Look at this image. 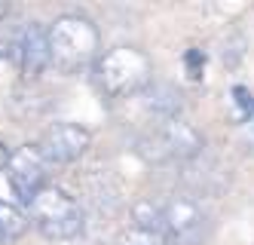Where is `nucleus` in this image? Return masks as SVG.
Returning a JSON list of instances; mask_svg holds the SVG:
<instances>
[{
  "label": "nucleus",
  "mask_w": 254,
  "mask_h": 245,
  "mask_svg": "<svg viewBox=\"0 0 254 245\" xmlns=\"http://www.w3.org/2000/svg\"><path fill=\"white\" fill-rule=\"evenodd\" d=\"M49 49L59 71L77 74L92 59H98L101 34L83 15H59L49 28Z\"/></svg>",
  "instance_id": "nucleus-1"
},
{
  "label": "nucleus",
  "mask_w": 254,
  "mask_h": 245,
  "mask_svg": "<svg viewBox=\"0 0 254 245\" xmlns=\"http://www.w3.org/2000/svg\"><path fill=\"white\" fill-rule=\"evenodd\" d=\"M153 80V65L138 46H117L98 59V86L111 98L141 95Z\"/></svg>",
  "instance_id": "nucleus-2"
},
{
  "label": "nucleus",
  "mask_w": 254,
  "mask_h": 245,
  "mask_svg": "<svg viewBox=\"0 0 254 245\" xmlns=\"http://www.w3.org/2000/svg\"><path fill=\"white\" fill-rule=\"evenodd\" d=\"M31 221L52 242H67L83 233V212H80L77 199L64 193L62 187H49V184L34 196Z\"/></svg>",
  "instance_id": "nucleus-3"
},
{
  "label": "nucleus",
  "mask_w": 254,
  "mask_h": 245,
  "mask_svg": "<svg viewBox=\"0 0 254 245\" xmlns=\"http://www.w3.org/2000/svg\"><path fill=\"white\" fill-rule=\"evenodd\" d=\"M138 150L147 160H196L202 154V135L184 120H169L156 132L138 141Z\"/></svg>",
  "instance_id": "nucleus-4"
},
{
  "label": "nucleus",
  "mask_w": 254,
  "mask_h": 245,
  "mask_svg": "<svg viewBox=\"0 0 254 245\" xmlns=\"http://www.w3.org/2000/svg\"><path fill=\"white\" fill-rule=\"evenodd\" d=\"M208 230L211 221L196 199L175 196L162 202V239H169L172 245H202Z\"/></svg>",
  "instance_id": "nucleus-5"
},
{
  "label": "nucleus",
  "mask_w": 254,
  "mask_h": 245,
  "mask_svg": "<svg viewBox=\"0 0 254 245\" xmlns=\"http://www.w3.org/2000/svg\"><path fill=\"white\" fill-rule=\"evenodd\" d=\"M89 147H92V132L77 123H52L43 129V135L37 141V150L43 154V160L62 163V165L80 160Z\"/></svg>",
  "instance_id": "nucleus-6"
},
{
  "label": "nucleus",
  "mask_w": 254,
  "mask_h": 245,
  "mask_svg": "<svg viewBox=\"0 0 254 245\" xmlns=\"http://www.w3.org/2000/svg\"><path fill=\"white\" fill-rule=\"evenodd\" d=\"M6 178H9L12 193L19 196L25 205H31L34 196L46 187V160L37 150V144H25V147H19L9 157Z\"/></svg>",
  "instance_id": "nucleus-7"
},
{
  "label": "nucleus",
  "mask_w": 254,
  "mask_h": 245,
  "mask_svg": "<svg viewBox=\"0 0 254 245\" xmlns=\"http://www.w3.org/2000/svg\"><path fill=\"white\" fill-rule=\"evenodd\" d=\"M52 65V49H49V31L40 22L25 25L22 37H19V68L22 77L34 80Z\"/></svg>",
  "instance_id": "nucleus-8"
},
{
  "label": "nucleus",
  "mask_w": 254,
  "mask_h": 245,
  "mask_svg": "<svg viewBox=\"0 0 254 245\" xmlns=\"http://www.w3.org/2000/svg\"><path fill=\"white\" fill-rule=\"evenodd\" d=\"M144 95V107L150 110L153 117H162V120H181V110H184V95L175 83H166V80H150V86L141 92Z\"/></svg>",
  "instance_id": "nucleus-9"
},
{
  "label": "nucleus",
  "mask_w": 254,
  "mask_h": 245,
  "mask_svg": "<svg viewBox=\"0 0 254 245\" xmlns=\"http://www.w3.org/2000/svg\"><path fill=\"white\" fill-rule=\"evenodd\" d=\"M132 218H135V227L153 230V233L162 236V202H153L150 196L147 199H138L132 205Z\"/></svg>",
  "instance_id": "nucleus-10"
},
{
  "label": "nucleus",
  "mask_w": 254,
  "mask_h": 245,
  "mask_svg": "<svg viewBox=\"0 0 254 245\" xmlns=\"http://www.w3.org/2000/svg\"><path fill=\"white\" fill-rule=\"evenodd\" d=\"M28 230V218L19 205L0 199V239H19Z\"/></svg>",
  "instance_id": "nucleus-11"
},
{
  "label": "nucleus",
  "mask_w": 254,
  "mask_h": 245,
  "mask_svg": "<svg viewBox=\"0 0 254 245\" xmlns=\"http://www.w3.org/2000/svg\"><path fill=\"white\" fill-rule=\"evenodd\" d=\"M114 245H166V239H162L159 233H153V230L129 227V230H123V233L117 236Z\"/></svg>",
  "instance_id": "nucleus-12"
},
{
  "label": "nucleus",
  "mask_w": 254,
  "mask_h": 245,
  "mask_svg": "<svg viewBox=\"0 0 254 245\" xmlns=\"http://www.w3.org/2000/svg\"><path fill=\"white\" fill-rule=\"evenodd\" d=\"M184 65L190 77H202V68H205V52L202 49H187L184 52Z\"/></svg>",
  "instance_id": "nucleus-13"
},
{
  "label": "nucleus",
  "mask_w": 254,
  "mask_h": 245,
  "mask_svg": "<svg viewBox=\"0 0 254 245\" xmlns=\"http://www.w3.org/2000/svg\"><path fill=\"white\" fill-rule=\"evenodd\" d=\"M230 95H233L236 104H239V114H242V117H251V114H254V98H251V92H248L245 86H233Z\"/></svg>",
  "instance_id": "nucleus-14"
},
{
  "label": "nucleus",
  "mask_w": 254,
  "mask_h": 245,
  "mask_svg": "<svg viewBox=\"0 0 254 245\" xmlns=\"http://www.w3.org/2000/svg\"><path fill=\"white\" fill-rule=\"evenodd\" d=\"M9 157H12V154H9V147H6L3 141H0V172H6V165H9Z\"/></svg>",
  "instance_id": "nucleus-15"
},
{
  "label": "nucleus",
  "mask_w": 254,
  "mask_h": 245,
  "mask_svg": "<svg viewBox=\"0 0 254 245\" xmlns=\"http://www.w3.org/2000/svg\"><path fill=\"white\" fill-rule=\"evenodd\" d=\"M6 52H9V49H6V40L0 37V59H6Z\"/></svg>",
  "instance_id": "nucleus-16"
},
{
  "label": "nucleus",
  "mask_w": 254,
  "mask_h": 245,
  "mask_svg": "<svg viewBox=\"0 0 254 245\" xmlns=\"http://www.w3.org/2000/svg\"><path fill=\"white\" fill-rule=\"evenodd\" d=\"M6 15V3H0V18H3Z\"/></svg>",
  "instance_id": "nucleus-17"
}]
</instances>
